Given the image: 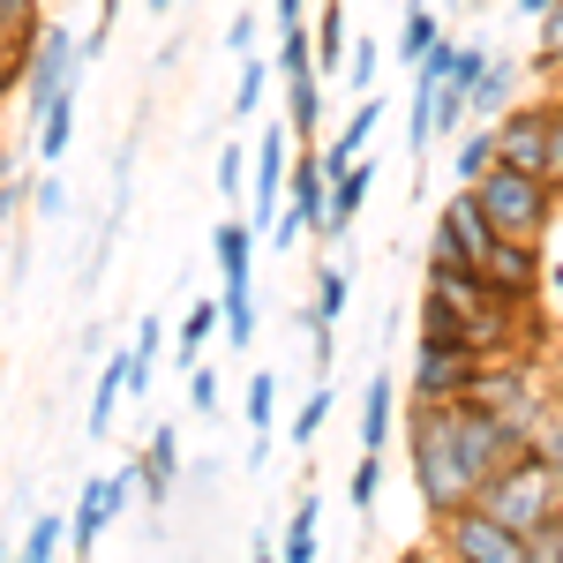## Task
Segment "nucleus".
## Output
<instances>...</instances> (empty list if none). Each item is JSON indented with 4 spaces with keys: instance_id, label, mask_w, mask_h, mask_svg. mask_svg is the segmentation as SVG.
Returning <instances> with one entry per match:
<instances>
[{
    "instance_id": "nucleus-31",
    "label": "nucleus",
    "mask_w": 563,
    "mask_h": 563,
    "mask_svg": "<svg viewBox=\"0 0 563 563\" xmlns=\"http://www.w3.org/2000/svg\"><path fill=\"white\" fill-rule=\"evenodd\" d=\"M323 421H331V384H316V390L301 398V413H294V443L308 451V443L323 435Z\"/></svg>"
},
{
    "instance_id": "nucleus-10",
    "label": "nucleus",
    "mask_w": 563,
    "mask_h": 563,
    "mask_svg": "<svg viewBox=\"0 0 563 563\" xmlns=\"http://www.w3.org/2000/svg\"><path fill=\"white\" fill-rule=\"evenodd\" d=\"M211 263H218V294H233V286H256V225H241V218H218V225H211Z\"/></svg>"
},
{
    "instance_id": "nucleus-26",
    "label": "nucleus",
    "mask_w": 563,
    "mask_h": 563,
    "mask_svg": "<svg viewBox=\"0 0 563 563\" xmlns=\"http://www.w3.org/2000/svg\"><path fill=\"white\" fill-rule=\"evenodd\" d=\"M346 301H353V271H346V263H316V316L339 323Z\"/></svg>"
},
{
    "instance_id": "nucleus-27",
    "label": "nucleus",
    "mask_w": 563,
    "mask_h": 563,
    "mask_svg": "<svg viewBox=\"0 0 563 563\" xmlns=\"http://www.w3.org/2000/svg\"><path fill=\"white\" fill-rule=\"evenodd\" d=\"M60 541H76V526L53 519V511H38V519H31V541L15 549V563H53V556H60Z\"/></svg>"
},
{
    "instance_id": "nucleus-42",
    "label": "nucleus",
    "mask_w": 563,
    "mask_h": 563,
    "mask_svg": "<svg viewBox=\"0 0 563 563\" xmlns=\"http://www.w3.org/2000/svg\"><path fill=\"white\" fill-rule=\"evenodd\" d=\"M166 8H174V0H151V15H166Z\"/></svg>"
},
{
    "instance_id": "nucleus-11",
    "label": "nucleus",
    "mask_w": 563,
    "mask_h": 563,
    "mask_svg": "<svg viewBox=\"0 0 563 563\" xmlns=\"http://www.w3.org/2000/svg\"><path fill=\"white\" fill-rule=\"evenodd\" d=\"M376 121H384V98H361L346 113V129L331 135V143H316V158H323V174L346 180L353 166H361V151H368V135H376Z\"/></svg>"
},
{
    "instance_id": "nucleus-25",
    "label": "nucleus",
    "mask_w": 563,
    "mask_h": 563,
    "mask_svg": "<svg viewBox=\"0 0 563 563\" xmlns=\"http://www.w3.org/2000/svg\"><path fill=\"white\" fill-rule=\"evenodd\" d=\"M256 286H233V294H225V346L233 353H256Z\"/></svg>"
},
{
    "instance_id": "nucleus-20",
    "label": "nucleus",
    "mask_w": 563,
    "mask_h": 563,
    "mask_svg": "<svg viewBox=\"0 0 563 563\" xmlns=\"http://www.w3.org/2000/svg\"><path fill=\"white\" fill-rule=\"evenodd\" d=\"M368 188H376V166L361 158L346 180H331V211H323V241H339L353 218H361V203H368Z\"/></svg>"
},
{
    "instance_id": "nucleus-17",
    "label": "nucleus",
    "mask_w": 563,
    "mask_h": 563,
    "mask_svg": "<svg viewBox=\"0 0 563 563\" xmlns=\"http://www.w3.org/2000/svg\"><path fill=\"white\" fill-rule=\"evenodd\" d=\"M443 38H451V31L435 23V8H429V0H413V8L398 15V38H390V53H398L406 68H421V60H429V53H435Z\"/></svg>"
},
{
    "instance_id": "nucleus-2",
    "label": "nucleus",
    "mask_w": 563,
    "mask_h": 563,
    "mask_svg": "<svg viewBox=\"0 0 563 563\" xmlns=\"http://www.w3.org/2000/svg\"><path fill=\"white\" fill-rule=\"evenodd\" d=\"M474 504H481V511H496L504 526H519L526 541H533L549 519H563V474H556V459H549L541 443H533V451H519V459L488 481Z\"/></svg>"
},
{
    "instance_id": "nucleus-36",
    "label": "nucleus",
    "mask_w": 563,
    "mask_h": 563,
    "mask_svg": "<svg viewBox=\"0 0 563 563\" xmlns=\"http://www.w3.org/2000/svg\"><path fill=\"white\" fill-rule=\"evenodd\" d=\"M249 158H256V151H233V143L218 151V188H225V196H241V188H249Z\"/></svg>"
},
{
    "instance_id": "nucleus-33",
    "label": "nucleus",
    "mask_w": 563,
    "mask_h": 563,
    "mask_svg": "<svg viewBox=\"0 0 563 563\" xmlns=\"http://www.w3.org/2000/svg\"><path fill=\"white\" fill-rule=\"evenodd\" d=\"M376 488H384V451H361V466H353V511H376Z\"/></svg>"
},
{
    "instance_id": "nucleus-13",
    "label": "nucleus",
    "mask_w": 563,
    "mask_h": 563,
    "mask_svg": "<svg viewBox=\"0 0 563 563\" xmlns=\"http://www.w3.org/2000/svg\"><path fill=\"white\" fill-rule=\"evenodd\" d=\"M38 31H45L38 0H0V60H8V90H15V76H23V60H31Z\"/></svg>"
},
{
    "instance_id": "nucleus-21",
    "label": "nucleus",
    "mask_w": 563,
    "mask_h": 563,
    "mask_svg": "<svg viewBox=\"0 0 563 563\" xmlns=\"http://www.w3.org/2000/svg\"><path fill=\"white\" fill-rule=\"evenodd\" d=\"M286 90V129L301 135H323V90H331V76H294V84H278Z\"/></svg>"
},
{
    "instance_id": "nucleus-5",
    "label": "nucleus",
    "mask_w": 563,
    "mask_h": 563,
    "mask_svg": "<svg viewBox=\"0 0 563 563\" xmlns=\"http://www.w3.org/2000/svg\"><path fill=\"white\" fill-rule=\"evenodd\" d=\"M435 533H443V549H451L459 563H533V541H526L519 526H504L496 511H481V504L443 511Z\"/></svg>"
},
{
    "instance_id": "nucleus-9",
    "label": "nucleus",
    "mask_w": 563,
    "mask_h": 563,
    "mask_svg": "<svg viewBox=\"0 0 563 563\" xmlns=\"http://www.w3.org/2000/svg\"><path fill=\"white\" fill-rule=\"evenodd\" d=\"M496 135H504V166H519V174L549 166V106H511L496 121Z\"/></svg>"
},
{
    "instance_id": "nucleus-7",
    "label": "nucleus",
    "mask_w": 563,
    "mask_h": 563,
    "mask_svg": "<svg viewBox=\"0 0 563 563\" xmlns=\"http://www.w3.org/2000/svg\"><path fill=\"white\" fill-rule=\"evenodd\" d=\"M474 384H481V353L474 346H435V339L413 346V398H421V406L466 398Z\"/></svg>"
},
{
    "instance_id": "nucleus-16",
    "label": "nucleus",
    "mask_w": 563,
    "mask_h": 563,
    "mask_svg": "<svg viewBox=\"0 0 563 563\" xmlns=\"http://www.w3.org/2000/svg\"><path fill=\"white\" fill-rule=\"evenodd\" d=\"M174 481H180V429H174V421H158L151 443H143V488H151V504H166Z\"/></svg>"
},
{
    "instance_id": "nucleus-4",
    "label": "nucleus",
    "mask_w": 563,
    "mask_h": 563,
    "mask_svg": "<svg viewBox=\"0 0 563 563\" xmlns=\"http://www.w3.org/2000/svg\"><path fill=\"white\" fill-rule=\"evenodd\" d=\"M90 68V53H84V38L68 31V23H45L38 31V45H31V60H23V76H15V98L31 106V129H38V113L60 98V90L76 84Z\"/></svg>"
},
{
    "instance_id": "nucleus-3",
    "label": "nucleus",
    "mask_w": 563,
    "mask_h": 563,
    "mask_svg": "<svg viewBox=\"0 0 563 563\" xmlns=\"http://www.w3.org/2000/svg\"><path fill=\"white\" fill-rule=\"evenodd\" d=\"M474 196H481V211L496 218L504 241H541V233H549V211H556V188H549L541 174H519V166L481 174Z\"/></svg>"
},
{
    "instance_id": "nucleus-32",
    "label": "nucleus",
    "mask_w": 563,
    "mask_h": 563,
    "mask_svg": "<svg viewBox=\"0 0 563 563\" xmlns=\"http://www.w3.org/2000/svg\"><path fill=\"white\" fill-rule=\"evenodd\" d=\"M376 68H384V45L376 38H353V53H346V84L368 98V84H376Z\"/></svg>"
},
{
    "instance_id": "nucleus-39",
    "label": "nucleus",
    "mask_w": 563,
    "mask_h": 563,
    "mask_svg": "<svg viewBox=\"0 0 563 563\" xmlns=\"http://www.w3.org/2000/svg\"><path fill=\"white\" fill-rule=\"evenodd\" d=\"M301 15H308V0H278V31H301Z\"/></svg>"
},
{
    "instance_id": "nucleus-29",
    "label": "nucleus",
    "mask_w": 563,
    "mask_h": 563,
    "mask_svg": "<svg viewBox=\"0 0 563 563\" xmlns=\"http://www.w3.org/2000/svg\"><path fill=\"white\" fill-rule=\"evenodd\" d=\"M263 90H271V68H263V53H249V60H241V84H233V113H241V121L263 113Z\"/></svg>"
},
{
    "instance_id": "nucleus-19",
    "label": "nucleus",
    "mask_w": 563,
    "mask_h": 563,
    "mask_svg": "<svg viewBox=\"0 0 563 563\" xmlns=\"http://www.w3.org/2000/svg\"><path fill=\"white\" fill-rule=\"evenodd\" d=\"M76 98H84V76H76V84L38 113V158H45V166H53V158H68V143H76Z\"/></svg>"
},
{
    "instance_id": "nucleus-40",
    "label": "nucleus",
    "mask_w": 563,
    "mask_h": 563,
    "mask_svg": "<svg viewBox=\"0 0 563 563\" xmlns=\"http://www.w3.org/2000/svg\"><path fill=\"white\" fill-rule=\"evenodd\" d=\"M406 563H459V556H451V549H443V533H435L429 549H413V556H406Z\"/></svg>"
},
{
    "instance_id": "nucleus-34",
    "label": "nucleus",
    "mask_w": 563,
    "mask_h": 563,
    "mask_svg": "<svg viewBox=\"0 0 563 563\" xmlns=\"http://www.w3.org/2000/svg\"><path fill=\"white\" fill-rule=\"evenodd\" d=\"M256 31H263L256 8H233V23H225V53H233V60H249V53H256Z\"/></svg>"
},
{
    "instance_id": "nucleus-14",
    "label": "nucleus",
    "mask_w": 563,
    "mask_h": 563,
    "mask_svg": "<svg viewBox=\"0 0 563 563\" xmlns=\"http://www.w3.org/2000/svg\"><path fill=\"white\" fill-rule=\"evenodd\" d=\"M504 166V135H496V121H474V129L451 143V180L459 188H474L481 174H496Z\"/></svg>"
},
{
    "instance_id": "nucleus-28",
    "label": "nucleus",
    "mask_w": 563,
    "mask_h": 563,
    "mask_svg": "<svg viewBox=\"0 0 563 563\" xmlns=\"http://www.w3.org/2000/svg\"><path fill=\"white\" fill-rule=\"evenodd\" d=\"M316 519H323V504L301 496V511L286 519V563H316Z\"/></svg>"
},
{
    "instance_id": "nucleus-12",
    "label": "nucleus",
    "mask_w": 563,
    "mask_h": 563,
    "mask_svg": "<svg viewBox=\"0 0 563 563\" xmlns=\"http://www.w3.org/2000/svg\"><path fill=\"white\" fill-rule=\"evenodd\" d=\"M488 294H504L511 308H526L533 294H541V263H533V241H504L496 256H488Z\"/></svg>"
},
{
    "instance_id": "nucleus-1",
    "label": "nucleus",
    "mask_w": 563,
    "mask_h": 563,
    "mask_svg": "<svg viewBox=\"0 0 563 563\" xmlns=\"http://www.w3.org/2000/svg\"><path fill=\"white\" fill-rule=\"evenodd\" d=\"M406 443H413V488H421L429 519L459 511V504H474V496L504 474L519 451H533V443H519V435L481 406L474 390H466V398H443V406H421V398H413V413H406Z\"/></svg>"
},
{
    "instance_id": "nucleus-22",
    "label": "nucleus",
    "mask_w": 563,
    "mask_h": 563,
    "mask_svg": "<svg viewBox=\"0 0 563 563\" xmlns=\"http://www.w3.org/2000/svg\"><path fill=\"white\" fill-rule=\"evenodd\" d=\"M346 53H353L346 0H323V8H316V60H323V76H346Z\"/></svg>"
},
{
    "instance_id": "nucleus-24",
    "label": "nucleus",
    "mask_w": 563,
    "mask_h": 563,
    "mask_svg": "<svg viewBox=\"0 0 563 563\" xmlns=\"http://www.w3.org/2000/svg\"><path fill=\"white\" fill-rule=\"evenodd\" d=\"M129 376H135V361H129V353H113V361L98 368V390H90V435H106V429H113V406L129 398Z\"/></svg>"
},
{
    "instance_id": "nucleus-37",
    "label": "nucleus",
    "mask_w": 563,
    "mask_h": 563,
    "mask_svg": "<svg viewBox=\"0 0 563 563\" xmlns=\"http://www.w3.org/2000/svg\"><path fill=\"white\" fill-rule=\"evenodd\" d=\"M188 406L196 413H218V368H188Z\"/></svg>"
},
{
    "instance_id": "nucleus-41",
    "label": "nucleus",
    "mask_w": 563,
    "mask_h": 563,
    "mask_svg": "<svg viewBox=\"0 0 563 563\" xmlns=\"http://www.w3.org/2000/svg\"><path fill=\"white\" fill-rule=\"evenodd\" d=\"M511 8H519V15H533V23H541V15H549V8H556V0H511Z\"/></svg>"
},
{
    "instance_id": "nucleus-35",
    "label": "nucleus",
    "mask_w": 563,
    "mask_h": 563,
    "mask_svg": "<svg viewBox=\"0 0 563 563\" xmlns=\"http://www.w3.org/2000/svg\"><path fill=\"white\" fill-rule=\"evenodd\" d=\"M533 60H541V68H563V0L541 15V45H533Z\"/></svg>"
},
{
    "instance_id": "nucleus-38",
    "label": "nucleus",
    "mask_w": 563,
    "mask_h": 563,
    "mask_svg": "<svg viewBox=\"0 0 563 563\" xmlns=\"http://www.w3.org/2000/svg\"><path fill=\"white\" fill-rule=\"evenodd\" d=\"M38 218H68V180H38Z\"/></svg>"
},
{
    "instance_id": "nucleus-15",
    "label": "nucleus",
    "mask_w": 563,
    "mask_h": 563,
    "mask_svg": "<svg viewBox=\"0 0 563 563\" xmlns=\"http://www.w3.org/2000/svg\"><path fill=\"white\" fill-rule=\"evenodd\" d=\"M519 53H488V68H481L474 84V121H504L511 113V90H519Z\"/></svg>"
},
{
    "instance_id": "nucleus-23",
    "label": "nucleus",
    "mask_w": 563,
    "mask_h": 563,
    "mask_svg": "<svg viewBox=\"0 0 563 563\" xmlns=\"http://www.w3.org/2000/svg\"><path fill=\"white\" fill-rule=\"evenodd\" d=\"M390 413H398V390H390V368H376L368 398H361V451H384L390 443Z\"/></svg>"
},
{
    "instance_id": "nucleus-8",
    "label": "nucleus",
    "mask_w": 563,
    "mask_h": 563,
    "mask_svg": "<svg viewBox=\"0 0 563 563\" xmlns=\"http://www.w3.org/2000/svg\"><path fill=\"white\" fill-rule=\"evenodd\" d=\"M143 488V466H121V474H98L84 481V496H76V511H68V526H76V549L90 556V541L106 533V526L129 511V496Z\"/></svg>"
},
{
    "instance_id": "nucleus-18",
    "label": "nucleus",
    "mask_w": 563,
    "mask_h": 563,
    "mask_svg": "<svg viewBox=\"0 0 563 563\" xmlns=\"http://www.w3.org/2000/svg\"><path fill=\"white\" fill-rule=\"evenodd\" d=\"M211 339H225V294L188 308V323H180V339H174V361L180 368H203V346H211Z\"/></svg>"
},
{
    "instance_id": "nucleus-6",
    "label": "nucleus",
    "mask_w": 563,
    "mask_h": 563,
    "mask_svg": "<svg viewBox=\"0 0 563 563\" xmlns=\"http://www.w3.org/2000/svg\"><path fill=\"white\" fill-rule=\"evenodd\" d=\"M294 129L286 121H271L256 143V174H249V225H256L263 241H271V225H278V211H286V188H294Z\"/></svg>"
},
{
    "instance_id": "nucleus-30",
    "label": "nucleus",
    "mask_w": 563,
    "mask_h": 563,
    "mask_svg": "<svg viewBox=\"0 0 563 563\" xmlns=\"http://www.w3.org/2000/svg\"><path fill=\"white\" fill-rule=\"evenodd\" d=\"M271 421H278V376L256 368L249 376V435H271Z\"/></svg>"
}]
</instances>
